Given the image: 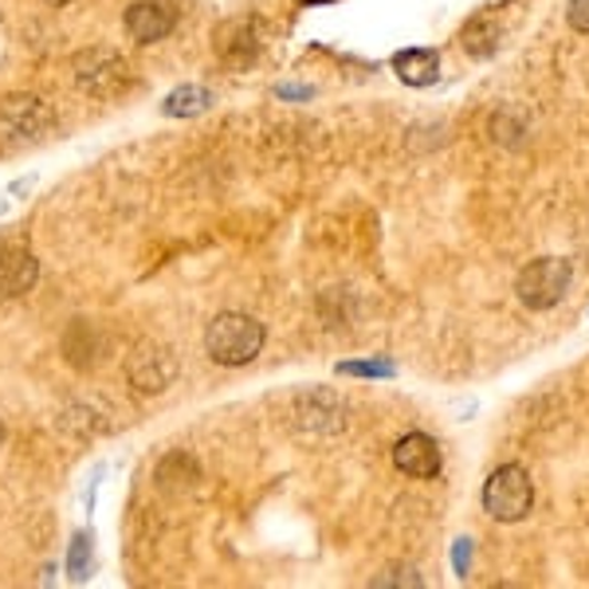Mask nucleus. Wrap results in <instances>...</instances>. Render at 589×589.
<instances>
[{"mask_svg": "<svg viewBox=\"0 0 589 589\" xmlns=\"http://www.w3.org/2000/svg\"><path fill=\"white\" fill-rule=\"evenodd\" d=\"M264 322L251 319V314L240 311H224L208 322L205 331V354L213 357L216 366H248L251 357L264 350Z\"/></svg>", "mask_w": 589, "mask_h": 589, "instance_id": "nucleus-1", "label": "nucleus"}, {"mask_svg": "<svg viewBox=\"0 0 589 589\" xmlns=\"http://www.w3.org/2000/svg\"><path fill=\"white\" fill-rule=\"evenodd\" d=\"M480 500L495 523H523L535 507V483L523 464H503L488 475Z\"/></svg>", "mask_w": 589, "mask_h": 589, "instance_id": "nucleus-2", "label": "nucleus"}, {"mask_svg": "<svg viewBox=\"0 0 589 589\" xmlns=\"http://www.w3.org/2000/svg\"><path fill=\"white\" fill-rule=\"evenodd\" d=\"M570 279H574L570 259L538 256V259H531L527 268L518 271L515 294H518V303L527 307V311H550V307H558L566 299V291H570Z\"/></svg>", "mask_w": 589, "mask_h": 589, "instance_id": "nucleus-3", "label": "nucleus"}, {"mask_svg": "<svg viewBox=\"0 0 589 589\" xmlns=\"http://www.w3.org/2000/svg\"><path fill=\"white\" fill-rule=\"evenodd\" d=\"M291 417H294V429L303 432V437L326 440L346 429L350 405H346V397H339L334 389H303V393H294Z\"/></svg>", "mask_w": 589, "mask_h": 589, "instance_id": "nucleus-4", "label": "nucleus"}, {"mask_svg": "<svg viewBox=\"0 0 589 589\" xmlns=\"http://www.w3.org/2000/svg\"><path fill=\"white\" fill-rule=\"evenodd\" d=\"M75 83H79L87 95L110 98L118 90L130 87V67L115 47H87V52L75 55Z\"/></svg>", "mask_w": 589, "mask_h": 589, "instance_id": "nucleus-5", "label": "nucleus"}, {"mask_svg": "<svg viewBox=\"0 0 589 589\" xmlns=\"http://www.w3.org/2000/svg\"><path fill=\"white\" fill-rule=\"evenodd\" d=\"M126 382L138 393H165L178 382V354L161 342H138L126 354Z\"/></svg>", "mask_w": 589, "mask_h": 589, "instance_id": "nucleus-6", "label": "nucleus"}, {"mask_svg": "<svg viewBox=\"0 0 589 589\" xmlns=\"http://www.w3.org/2000/svg\"><path fill=\"white\" fill-rule=\"evenodd\" d=\"M55 122L52 107L36 95H12L0 103V138L4 142H32Z\"/></svg>", "mask_w": 589, "mask_h": 589, "instance_id": "nucleus-7", "label": "nucleus"}, {"mask_svg": "<svg viewBox=\"0 0 589 589\" xmlns=\"http://www.w3.org/2000/svg\"><path fill=\"white\" fill-rule=\"evenodd\" d=\"M213 47H216V55H221V60L228 63V67H248V63L259 55V47H264V32H259V20H251V17L224 20V24L216 28Z\"/></svg>", "mask_w": 589, "mask_h": 589, "instance_id": "nucleus-8", "label": "nucleus"}, {"mask_svg": "<svg viewBox=\"0 0 589 589\" xmlns=\"http://www.w3.org/2000/svg\"><path fill=\"white\" fill-rule=\"evenodd\" d=\"M393 464L401 468L409 480H437L440 468H445V456H440V445L425 432H409L393 445Z\"/></svg>", "mask_w": 589, "mask_h": 589, "instance_id": "nucleus-9", "label": "nucleus"}, {"mask_svg": "<svg viewBox=\"0 0 589 589\" xmlns=\"http://www.w3.org/2000/svg\"><path fill=\"white\" fill-rule=\"evenodd\" d=\"M122 24L130 32V40H138V44H158V40H165L178 28V9L165 4V0H138V4L126 9Z\"/></svg>", "mask_w": 589, "mask_h": 589, "instance_id": "nucleus-10", "label": "nucleus"}, {"mask_svg": "<svg viewBox=\"0 0 589 589\" xmlns=\"http://www.w3.org/2000/svg\"><path fill=\"white\" fill-rule=\"evenodd\" d=\"M40 264L28 248H0V299H20L36 287Z\"/></svg>", "mask_w": 589, "mask_h": 589, "instance_id": "nucleus-11", "label": "nucleus"}, {"mask_svg": "<svg viewBox=\"0 0 589 589\" xmlns=\"http://www.w3.org/2000/svg\"><path fill=\"white\" fill-rule=\"evenodd\" d=\"M393 72L401 75V83H409V87H429L440 75V55L432 47H409V52L393 55Z\"/></svg>", "mask_w": 589, "mask_h": 589, "instance_id": "nucleus-12", "label": "nucleus"}, {"mask_svg": "<svg viewBox=\"0 0 589 589\" xmlns=\"http://www.w3.org/2000/svg\"><path fill=\"white\" fill-rule=\"evenodd\" d=\"M153 480H158V488L165 491V495H185V491H193L196 480H201V468H196V460L189 452H170L158 464Z\"/></svg>", "mask_w": 589, "mask_h": 589, "instance_id": "nucleus-13", "label": "nucleus"}, {"mask_svg": "<svg viewBox=\"0 0 589 589\" xmlns=\"http://www.w3.org/2000/svg\"><path fill=\"white\" fill-rule=\"evenodd\" d=\"M208 107H213V95H208L205 87H196V83H185V87H178L161 103V110L173 118H196V115H205Z\"/></svg>", "mask_w": 589, "mask_h": 589, "instance_id": "nucleus-14", "label": "nucleus"}, {"mask_svg": "<svg viewBox=\"0 0 589 589\" xmlns=\"http://www.w3.org/2000/svg\"><path fill=\"white\" fill-rule=\"evenodd\" d=\"M495 36H500V28L491 17H475L472 24L464 28V47L472 55H491L495 52Z\"/></svg>", "mask_w": 589, "mask_h": 589, "instance_id": "nucleus-15", "label": "nucleus"}, {"mask_svg": "<svg viewBox=\"0 0 589 589\" xmlns=\"http://www.w3.org/2000/svg\"><path fill=\"white\" fill-rule=\"evenodd\" d=\"M374 589H385V586H409V589H420L425 586V578H420L413 566H393V570H385V574H377L374 581H370Z\"/></svg>", "mask_w": 589, "mask_h": 589, "instance_id": "nucleus-16", "label": "nucleus"}, {"mask_svg": "<svg viewBox=\"0 0 589 589\" xmlns=\"http://www.w3.org/2000/svg\"><path fill=\"white\" fill-rule=\"evenodd\" d=\"M339 374H354V377H389L393 362H342Z\"/></svg>", "mask_w": 589, "mask_h": 589, "instance_id": "nucleus-17", "label": "nucleus"}, {"mask_svg": "<svg viewBox=\"0 0 589 589\" xmlns=\"http://www.w3.org/2000/svg\"><path fill=\"white\" fill-rule=\"evenodd\" d=\"M566 20H570L574 32L589 36V0H566Z\"/></svg>", "mask_w": 589, "mask_h": 589, "instance_id": "nucleus-18", "label": "nucleus"}, {"mask_svg": "<svg viewBox=\"0 0 589 589\" xmlns=\"http://www.w3.org/2000/svg\"><path fill=\"white\" fill-rule=\"evenodd\" d=\"M83 563H87V538H75V546H72V578L75 581H83Z\"/></svg>", "mask_w": 589, "mask_h": 589, "instance_id": "nucleus-19", "label": "nucleus"}, {"mask_svg": "<svg viewBox=\"0 0 589 589\" xmlns=\"http://www.w3.org/2000/svg\"><path fill=\"white\" fill-rule=\"evenodd\" d=\"M456 570H468V538H460V546H456Z\"/></svg>", "mask_w": 589, "mask_h": 589, "instance_id": "nucleus-20", "label": "nucleus"}, {"mask_svg": "<svg viewBox=\"0 0 589 589\" xmlns=\"http://www.w3.org/2000/svg\"><path fill=\"white\" fill-rule=\"evenodd\" d=\"M311 90L307 87H279V98H307Z\"/></svg>", "mask_w": 589, "mask_h": 589, "instance_id": "nucleus-21", "label": "nucleus"}, {"mask_svg": "<svg viewBox=\"0 0 589 589\" xmlns=\"http://www.w3.org/2000/svg\"><path fill=\"white\" fill-rule=\"evenodd\" d=\"M47 4H55V9H60V4H72V0H47Z\"/></svg>", "mask_w": 589, "mask_h": 589, "instance_id": "nucleus-22", "label": "nucleus"}, {"mask_svg": "<svg viewBox=\"0 0 589 589\" xmlns=\"http://www.w3.org/2000/svg\"><path fill=\"white\" fill-rule=\"evenodd\" d=\"M299 4H326V0H299Z\"/></svg>", "mask_w": 589, "mask_h": 589, "instance_id": "nucleus-23", "label": "nucleus"}, {"mask_svg": "<svg viewBox=\"0 0 589 589\" xmlns=\"http://www.w3.org/2000/svg\"><path fill=\"white\" fill-rule=\"evenodd\" d=\"M0 440H4V425H0Z\"/></svg>", "mask_w": 589, "mask_h": 589, "instance_id": "nucleus-24", "label": "nucleus"}, {"mask_svg": "<svg viewBox=\"0 0 589 589\" xmlns=\"http://www.w3.org/2000/svg\"><path fill=\"white\" fill-rule=\"evenodd\" d=\"M586 248H589V236H586Z\"/></svg>", "mask_w": 589, "mask_h": 589, "instance_id": "nucleus-25", "label": "nucleus"}]
</instances>
